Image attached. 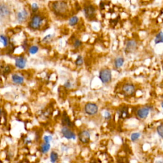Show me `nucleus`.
I'll return each mask as SVG.
<instances>
[{
  "label": "nucleus",
  "instance_id": "nucleus-1",
  "mask_svg": "<svg viewBox=\"0 0 163 163\" xmlns=\"http://www.w3.org/2000/svg\"><path fill=\"white\" fill-rule=\"evenodd\" d=\"M45 21V17L41 14L36 13L31 15L28 23V27L32 31L40 30L44 25Z\"/></svg>",
  "mask_w": 163,
  "mask_h": 163
},
{
  "label": "nucleus",
  "instance_id": "nucleus-2",
  "mask_svg": "<svg viewBox=\"0 0 163 163\" xmlns=\"http://www.w3.org/2000/svg\"><path fill=\"white\" fill-rule=\"evenodd\" d=\"M51 9L54 14L58 15H64L68 12V3L62 0H58L52 3Z\"/></svg>",
  "mask_w": 163,
  "mask_h": 163
},
{
  "label": "nucleus",
  "instance_id": "nucleus-3",
  "mask_svg": "<svg viewBox=\"0 0 163 163\" xmlns=\"http://www.w3.org/2000/svg\"><path fill=\"white\" fill-rule=\"evenodd\" d=\"M11 14L10 6L6 3H0V21H6L10 18Z\"/></svg>",
  "mask_w": 163,
  "mask_h": 163
},
{
  "label": "nucleus",
  "instance_id": "nucleus-4",
  "mask_svg": "<svg viewBox=\"0 0 163 163\" xmlns=\"http://www.w3.org/2000/svg\"><path fill=\"white\" fill-rule=\"evenodd\" d=\"M15 19L19 24H24L29 19V12L26 8L20 10L16 13Z\"/></svg>",
  "mask_w": 163,
  "mask_h": 163
},
{
  "label": "nucleus",
  "instance_id": "nucleus-5",
  "mask_svg": "<svg viewBox=\"0 0 163 163\" xmlns=\"http://www.w3.org/2000/svg\"><path fill=\"white\" fill-rule=\"evenodd\" d=\"M112 71L108 68L102 69L99 73V78L103 84H108L112 80Z\"/></svg>",
  "mask_w": 163,
  "mask_h": 163
},
{
  "label": "nucleus",
  "instance_id": "nucleus-6",
  "mask_svg": "<svg viewBox=\"0 0 163 163\" xmlns=\"http://www.w3.org/2000/svg\"><path fill=\"white\" fill-rule=\"evenodd\" d=\"M27 58L24 55H18L15 58V66L16 68H17L20 70L25 69L27 65Z\"/></svg>",
  "mask_w": 163,
  "mask_h": 163
},
{
  "label": "nucleus",
  "instance_id": "nucleus-7",
  "mask_svg": "<svg viewBox=\"0 0 163 163\" xmlns=\"http://www.w3.org/2000/svg\"><path fill=\"white\" fill-rule=\"evenodd\" d=\"M24 76L19 73H14L11 75V81L14 85H21L24 84L25 82Z\"/></svg>",
  "mask_w": 163,
  "mask_h": 163
},
{
  "label": "nucleus",
  "instance_id": "nucleus-8",
  "mask_svg": "<svg viewBox=\"0 0 163 163\" xmlns=\"http://www.w3.org/2000/svg\"><path fill=\"white\" fill-rule=\"evenodd\" d=\"M84 110L89 115H94L98 112V106L94 103H87L85 105Z\"/></svg>",
  "mask_w": 163,
  "mask_h": 163
},
{
  "label": "nucleus",
  "instance_id": "nucleus-9",
  "mask_svg": "<svg viewBox=\"0 0 163 163\" xmlns=\"http://www.w3.org/2000/svg\"><path fill=\"white\" fill-rule=\"evenodd\" d=\"M122 91L126 96H130L134 94L136 91V87L134 84L127 83L123 85Z\"/></svg>",
  "mask_w": 163,
  "mask_h": 163
},
{
  "label": "nucleus",
  "instance_id": "nucleus-10",
  "mask_svg": "<svg viewBox=\"0 0 163 163\" xmlns=\"http://www.w3.org/2000/svg\"><path fill=\"white\" fill-rule=\"evenodd\" d=\"M84 14L87 19H92L94 17L96 14V8L94 5H89L84 8Z\"/></svg>",
  "mask_w": 163,
  "mask_h": 163
},
{
  "label": "nucleus",
  "instance_id": "nucleus-11",
  "mask_svg": "<svg viewBox=\"0 0 163 163\" xmlns=\"http://www.w3.org/2000/svg\"><path fill=\"white\" fill-rule=\"evenodd\" d=\"M138 47V44L134 40H129L126 43L125 52L129 54V53H132L135 52L136 49Z\"/></svg>",
  "mask_w": 163,
  "mask_h": 163
},
{
  "label": "nucleus",
  "instance_id": "nucleus-12",
  "mask_svg": "<svg viewBox=\"0 0 163 163\" xmlns=\"http://www.w3.org/2000/svg\"><path fill=\"white\" fill-rule=\"evenodd\" d=\"M150 112V108L148 106H144L139 108L137 112H136V115H137L138 117L141 119H144L148 117Z\"/></svg>",
  "mask_w": 163,
  "mask_h": 163
},
{
  "label": "nucleus",
  "instance_id": "nucleus-13",
  "mask_svg": "<svg viewBox=\"0 0 163 163\" xmlns=\"http://www.w3.org/2000/svg\"><path fill=\"white\" fill-rule=\"evenodd\" d=\"M61 133L65 138L68 139H75L76 137L74 132L68 127L62 128L61 129Z\"/></svg>",
  "mask_w": 163,
  "mask_h": 163
},
{
  "label": "nucleus",
  "instance_id": "nucleus-14",
  "mask_svg": "<svg viewBox=\"0 0 163 163\" xmlns=\"http://www.w3.org/2000/svg\"><path fill=\"white\" fill-rule=\"evenodd\" d=\"M90 133L87 131H83L78 135V138L83 144H87L90 141Z\"/></svg>",
  "mask_w": 163,
  "mask_h": 163
},
{
  "label": "nucleus",
  "instance_id": "nucleus-15",
  "mask_svg": "<svg viewBox=\"0 0 163 163\" xmlns=\"http://www.w3.org/2000/svg\"><path fill=\"white\" fill-rule=\"evenodd\" d=\"M40 51L39 46L37 45H31L28 48V52L29 55H34L38 54Z\"/></svg>",
  "mask_w": 163,
  "mask_h": 163
},
{
  "label": "nucleus",
  "instance_id": "nucleus-16",
  "mask_svg": "<svg viewBox=\"0 0 163 163\" xmlns=\"http://www.w3.org/2000/svg\"><path fill=\"white\" fill-rule=\"evenodd\" d=\"M0 44L4 47H7L10 44V40L8 36L4 34L0 35Z\"/></svg>",
  "mask_w": 163,
  "mask_h": 163
},
{
  "label": "nucleus",
  "instance_id": "nucleus-17",
  "mask_svg": "<svg viewBox=\"0 0 163 163\" xmlns=\"http://www.w3.org/2000/svg\"><path fill=\"white\" fill-rule=\"evenodd\" d=\"M124 59L122 57H119L114 60V66L116 68H120L124 65Z\"/></svg>",
  "mask_w": 163,
  "mask_h": 163
},
{
  "label": "nucleus",
  "instance_id": "nucleus-18",
  "mask_svg": "<svg viewBox=\"0 0 163 163\" xmlns=\"http://www.w3.org/2000/svg\"><path fill=\"white\" fill-rule=\"evenodd\" d=\"M154 42L155 44H159L163 43V32L160 31L158 33L157 35L155 36V38L154 40Z\"/></svg>",
  "mask_w": 163,
  "mask_h": 163
},
{
  "label": "nucleus",
  "instance_id": "nucleus-19",
  "mask_svg": "<svg viewBox=\"0 0 163 163\" xmlns=\"http://www.w3.org/2000/svg\"><path fill=\"white\" fill-rule=\"evenodd\" d=\"M50 148H51V144L50 143H45L44 142L41 146V152L43 153V154H46L47 153Z\"/></svg>",
  "mask_w": 163,
  "mask_h": 163
},
{
  "label": "nucleus",
  "instance_id": "nucleus-20",
  "mask_svg": "<svg viewBox=\"0 0 163 163\" xmlns=\"http://www.w3.org/2000/svg\"><path fill=\"white\" fill-rule=\"evenodd\" d=\"M79 18L77 16H73L69 18L68 24L70 26H75L78 23Z\"/></svg>",
  "mask_w": 163,
  "mask_h": 163
},
{
  "label": "nucleus",
  "instance_id": "nucleus-21",
  "mask_svg": "<svg viewBox=\"0 0 163 163\" xmlns=\"http://www.w3.org/2000/svg\"><path fill=\"white\" fill-rule=\"evenodd\" d=\"M30 8H31L32 14H36V13H38L39 9H40V6L37 3L33 2L31 4Z\"/></svg>",
  "mask_w": 163,
  "mask_h": 163
},
{
  "label": "nucleus",
  "instance_id": "nucleus-22",
  "mask_svg": "<svg viewBox=\"0 0 163 163\" xmlns=\"http://www.w3.org/2000/svg\"><path fill=\"white\" fill-rule=\"evenodd\" d=\"M50 159L52 163H55L58 159V154L55 152L52 151L50 155Z\"/></svg>",
  "mask_w": 163,
  "mask_h": 163
},
{
  "label": "nucleus",
  "instance_id": "nucleus-23",
  "mask_svg": "<svg viewBox=\"0 0 163 163\" xmlns=\"http://www.w3.org/2000/svg\"><path fill=\"white\" fill-rule=\"evenodd\" d=\"M53 37H54V35L48 34V35H46V36H45L44 38H43L42 42L43 43H45V44H46V43H49L52 40Z\"/></svg>",
  "mask_w": 163,
  "mask_h": 163
},
{
  "label": "nucleus",
  "instance_id": "nucleus-24",
  "mask_svg": "<svg viewBox=\"0 0 163 163\" xmlns=\"http://www.w3.org/2000/svg\"><path fill=\"white\" fill-rule=\"evenodd\" d=\"M140 136H141L140 132H134V133H132L131 136V141L133 142L137 141L139 138L140 137Z\"/></svg>",
  "mask_w": 163,
  "mask_h": 163
},
{
  "label": "nucleus",
  "instance_id": "nucleus-25",
  "mask_svg": "<svg viewBox=\"0 0 163 163\" xmlns=\"http://www.w3.org/2000/svg\"><path fill=\"white\" fill-rule=\"evenodd\" d=\"M84 63V59L82 55H78L75 61V65L78 66H80Z\"/></svg>",
  "mask_w": 163,
  "mask_h": 163
},
{
  "label": "nucleus",
  "instance_id": "nucleus-26",
  "mask_svg": "<svg viewBox=\"0 0 163 163\" xmlns=\"http://www.w3.org/2000/svg\"><path fill=\"white\" fill-rule=\"evenodd\" d=\"M62 124L66 126L65 127H66V126H71V122L68 117H64V118H63V119H62Z\"/></svg>",
  "mask_w": 163,
  "mask_h": 163
},
{
  "label": "nucleus",
  "instance_id": "nucleus-27",
  "mask_svg": "<svg viewBox=\"0 0 163 163\" xmlns=\"http://www.w3.org/2000/svg\"><path fill=\"white\" fill-rule=\"evenodd\" d=\"M157 132L159 136L163 138V124L159 125L157 128Z\"/></svg>",
  "mask_w": 163,
  "mask_h": 163
},
{
  "label": "nucleus",
  "instance_id": "nucleus-28",
  "mask_svg": "<svg viewBox=\"0 0 163 163\" xmlns=\"http://www.w3.org/2000/svg\"><path fill=\"white\" fill-rule=\"evenodd\" d=\"M82 45V42L80 40H75L74 43V46L76 49H78Z\"/></svg>",
  "mask_w": 163,
  "mask_h": 163
},
{
  "label": "nucleus",
  "instance_id": "nucleus-29",
  "mask_svg": "<svg viewBox=\"0 0 163 163\" xmlns=\"http://www.w3.org/2000/svg\"><path fill=\"white\" fill-rule=\"evenodd\" d=\"M44 142H45V143H50L52 140V137L51 136L46 135L44 136Z\"/></svg>",
  "mask_w": 163,
  "mask_h": 163
},
{
  "label": "nucleus",
  "instance_id": "nucleus-30",
  "mask_svg": "<svg viewBox=\"0 0 163 163\" xmlns=\"http://www.w3.org/2000/svg\"><path fill=\"white\" fill-rule=\"evenodd\" d=\"M64 87L66 89H70L72 87V84L71 82L69 80H67L65 84H64Z\"/></svg>",
  "mask_w": 163,
  "mask_h": 163
},
{
  "label": "nucleus",
  "instance_id": "nucleus-31",
  "mask_svg": "<svg viewBox=\"0 0 163 163\" xmlns=\"http://www.w3.org/2000/svg\"><path fill=\"white\" fill-rule=\"evenodd\" d=\"M104 117H105V119L106 120H110L111 119L112 117V116H111V114H110V113L108 112H105V115H104Z\"/></svg>",
  "mask_w": 163,
  "mask_h": 163
},
{
  "label": "nucleus",
  "instance_id": "nucleus-32",
  "mask_svg": "<svg viewBox=\"0 0 163 163\" xmlns=\"http://www.w3.org/2000/svg\"><path fill=\"white\" fill-rule=\"evenodd\" d=\"M1 109H0V118H1Z\"/></svg>",
  "mask_w": 163,
  "mask_h": 163
},
{
  "label": "nucleus",
  "instance_id": "nucleus-33",
  "mask_svg": "<svg viewBox=\"0 0 163 163\" xmlns=\"http://www.w3.org/2000/svg\"><path fill=\"white\" fill-rule=\"evenodd\" d=\"M156 163H163L162 161H157L156 162Z\"/></svg>",
  "mask_w": 163,
  "mask_h": 163
},
{
  "label": "nucleus",
  "instance_id": "nucleus-34",
  "mask_svg": "<svg viewBox=\"0 0 163 163\" xmlns=\"http://www.w3.org/2000/svg\"><path fill=\"white\" fill-rule=\"evenodd\" d=\"M161 106H162V108H163V101L161 103Z\"/></svg>",
  "mask_w": 163,
  "mask_h": 163
},
{
  "label": "nucleus",
  "instance_id": "nucleus-35",
  "mask_svg": "<svg viewBox=\"0 0 163 163\" xmlns=\"http://www.w3.org/2000/svg\"><path fill=\"white\" fill-rule=\"evenodd\" d=\"M162 68H163V67H162Z\"/></svg>",
  "mask_w": 163,
  "mask_h": 163
}]
</instances>
